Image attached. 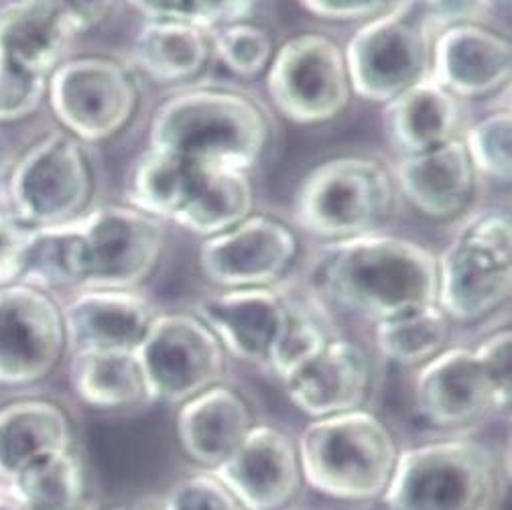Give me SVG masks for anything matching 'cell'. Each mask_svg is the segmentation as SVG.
Returning <instances> with one entry per match:
<instances>
[{
  "label": "cell",
  "instance_id": "obj_33",
  "mask_svg": "<svg viewBox=\"0 0 512 510\" xmlns=\"http://www.w3.org/2000/svg\"><path fill=\"white\" fill-rule=\"evenodd\" d=\"M326 326L305 305L289 301V315L279 332L267 364L285 382L313 362L332 342Z\"/></svg>",
  "mask_w": 512,
  "mask_h": 510
},
{
  "label": "cell",
  "instance_id": "obj_37",
  "mask_svg": "<svg viewBox=\"0 0 512 510\" xmlns=\"http://www.w3.org/2000/svg\"><path fill=\"white\" fill-rule=\"evenodd\" d=\"M161 510H246L212 474L198 472L173 482L159 498Z\"/></svg>",
  "mask_w": 512,
  "mask_h": 510
},
{
  "label": "cell",
  "instance_id": "obj_24",
  "mask_svg": "<svg viewBox=\"0 0 512 510\" xmlns=\"http://www.w3.org/2000/svg\"><path fill=\"white\" fill-rule=\"evenodd\" d=\"M76 33L68 3H21L0 15V61L45 78Z\"/></svg>",
  "mask_w": 512,
  "mask_h": 510
},
{
  "label": "cell",
  "instance_id": "obj_1",
  "mask_svg": "<svg viewBox=\"0 0 512 510\" xmlns=\"http://www.w3.org/2000/svg\"><path fill=\"white\" fill-rule=\"evenodd\" d=\"M311 281L336 305L378 324L437 303V257L401 236L364 234L324 246Z\"/></svg>",
  "mask_w": 512,
  "mask_h": 510
},
{
  "label": "cell",
  "instance_id": "obj_30",
  "mask_svg": "<svg viewBox=\"0 0 512 510\" xmlns=\"http://www.w3.org/2000/svg\"><path fill=\"white\" fill-rule=\"evenodd\" d=\"M86 470L70 450L49 454L11 480V496L25 510H84Z\"/></svg>",
  "mask_w": 512,
  "mask_h": 510
},
{
  "label": "cell",
  "instance_id": "obj_25",
  "mask_svg": "<svg viewBox=\"0 0 512 510\" xmlns=\"http://www.w3.org/2000/svg\"><path fill=\"white\" fill-rule=\"evenodd\" d=\"M70 421L45 401H23L0 411V476L9 482L29 464L70 450Z\"/></svg>",
  "mask_w": 512,
  "mask_h": 510
},
{
  "label": "cell",
  "instance_id": "obj_43",
  "mask_svg": "<svg viewBox=\"0 0 512 510\" xmlns=\"http://www.w3.org/2000/svg\"><path fill=\"white\" fill-rule=\"evenodd\" d=\"M0 510H25V508L13 496L11 498L0 496Z\"/></svg>",
  "mask_w": 512,
  "mask_h": 510
},
{
  "label": "cell",
  "instance_id": "obj_3",
  "mask_svg": "<svg viewBox=\"0 0 512 510\" xmlns=\"http://www.w3.org/2000/svg\"><path fill=\"white\" fill-rule=\"evenodd\" d=\"M295 443L305 486L340 502L380 500L401 454L389 425L366 409L311 419Z\"/></svg>",
  "mask_w": 512,
  "mask_h": 510
},
{
  "label": "cell",
  "instance_id": "obj_10",
  "mask_svg": "<svg viewBox=\"0 0 512 510\" xmlns=\"http://www.w3.org/2000/svg\"><path fill=\"white\" fill-rule=\"evenodd\" d=\"M51 104L66 129L94 143L124 129L137 110L139 90L118 61L80 57L55 70Z\"/></svg>",
  "mask_w": 512,
  "mask_h": 510
},
{
  "label": "cell",
  "instance_id": "obj_20",
  "mask_svg": "<svg viewBox=\"0 0 512 510\" xmlns=\"http://www.w3.org/2000/svg\"><path fill=\"white\" fill-rule=\"evenodd\" d=\"M393 179L421 214L450 218L468 206L476 187V169L464 139L456 137L425 153L401 157Z\"/></svg>",
  "mask_w": 512,
  "mask_h": 510
},
{
  "label": "cell",
  "instance_id": "obj_8",
  "mask_svg": "<svg viewBox=\"0 0 512 510\" xmlns=\"http://www.w3.org/2000/svg\"><path fill=\"white\" fill-rule=\"evenodd\" d=\"M151 403L183 405L220 385L226 350L198 315H155L135 350Z\"/></svg>",
  "mask_w": 512,
  "mask_h": 510
},
{
  "label": "cell",
  "instance_id": "obj_34",
  "mask_svg": "<svg viewBox=\"0 0 512 510\" xmlns=\"http://www.w3.org/2000/svg\"><path fill=\"white\" fill-rule=\"evenodd\" d=\"M212 47L230 72L246 80L267 72L277 51L267 29L246 21L218 29Z\"/></svg>",
  "mask_w": 512,
  "mask_h": 510
},
{
  "label": "cell",
  "instance_id": "obj_29",
  "mask_svg": "<svg viewBox=\"0 0 512 510\" xmlns=\"http://www.w3.org/2000/svg\"><path fill=\"white\" fill-rule=\"evenodd\" d=\"M21 277L39 287H84L90 277V248L80 220L31 230Z\"/></svg>",
  "mask_w": 512,
  "mask_h": 510
},
{
  "label": "cell",
  "instance_id": "obj_12",
  "mask_svg": "<svg viewBox=\"0 0 512 510\" xmlns=\"http://www.w3.org/2000/svg\"><path fill=\"white\" fill-rule=\"evenodd\" d=\"M90 248L86 291H131L147 281L163 252V220L133 206H104L80 220Z\"/></svg>",
  "mask_w": 512,
  "mask_h": 510
},
{
  "label": "cell",
  "instance_id": "obj_18",
  "mask_svg": "<svg viewBox=\"0 0 512 510\" xmlns=\"http://www.w3.org/2000/svg\"><path fill=\"white\" fill-rule=\"evenodd\" d=\"M415 405L427 423L441 429L466 427L496 411L488 380L468 348H445L421 366Z\"/></svg>",
  "mask_w": 512,
  "mask_h": 510
},
{
  "label": "cell",
  "instance_id": "obj_44",
  "mask_svg": "<svg viewBox=\"0 0 512 510\" xmlns=\"http://www.w3.org/2000/svg\"><path fill=\"white\" fill-rule=\"evenodd\" d=\"M100 510H141V508H139V502H137V504H114V506L100 508Z\"/></svg>",
  "mask_w": 512,
  "mask_h": 510
},
{
  "label": "cell",
  "instance_id": "obj_35",
  "mask_svg": "<svg viewBox=\"0 0 512 510\" xmlns=\"http://www.w3.org/2000/svg\"><path fill=\"white\" fill-rule=\"evenodd\" d=\"M464 145L476 173L480 171L494 181H510L512 116L508 110L492 112L470 126Z\"/></svg>",
  "mask_w": 512,
  "mask_h": 510
},
{
  "label": "cell",
  "instance_id": "obj_40",
  "mask_svg": "<svg viewBox=\"0 0 512 510\" xmlns=\"http://www.w3.org/2000/svg\"><path fill=\"white\" fill-rule=\"evenodd\" d=\"M419 9L425 11L421 15V23L433 39L450 27L478 23L490 9V3H472V0L468 3H425L419 5Z\"/></svg>",
  "mask_w": 512,
  "mask_h": 510
},
{
  "label": "cell",
  "instance_id": "obj_23",
  "mask_svg": "<svg viewBox=\"0 0 512 510\" xmlns=\"http://www.w3.org/2000/svg\"><path fill=\"white\" fill-rule=\"evenodd\" d=\"M382 120L401 157L417 155L458 137L460 102L427 76L384 104Z\"/></svg>",
  "mask_w": 512,
  "mask_h": 510
},
{
  "label": "cell",
  "instance_id": "obj_28",
  "mask_svg": "<svg viewBox=\"0 0 512 510\" xmlns=\"http://www.w3.org/2000/svg\"><path fill=\"white\" fill-rule=\"evenodd\" d=\"M212 51L210 33L175 21H149L135 39V59L155 82L198 76Z\"/></svg>",
  "mask_w": 512,
  "mask_h": 510
},
{
  "label": "cell",
  "instance_id": "obj_27",
  "mask_svg": "<svg viewBox=\"0 0 512 510\" xmlns=\"http://www.w3.org/2000/svg\"><path fill=\"white\" fill-rule=\"evenodd\" d=\"M78 397L98 409L151 403L145 374L135 350H84L72 364Z\"/></svg>",
  "mask_w": 512,
  "mask_h": 510
},
{
  "label": "cell",
  "instance_id": "obj_31",
  "mask_svg": "<svg viewBox=\"0 0 512 510\" xmlns=\"http://www.w3.org/2000/svg\"><path fill=\"white\" fill-rule=\"evenodd\" d=\"M198 169L200 165L181 155L149 147L133 173V208L159 220H173L194 189Z\"/></svg>",
  "mask_w": 512,
  "mask_h": 510
},
{
  "label": "cell",
  "instance_id": "obj_4",
  "mask_svg": "<svg viewBox=\"0 0 512 510\" xmlns=\"http://www.w3.org/2000/svg\"><path fill=\"white\" fill-rule=\"evenodd\" d=\"M508 468L490 445L470 437L427 441L401 450L382 510H494Z\"/></svg>",
  "mask_w": 512,
  "mask_h": 510
},
{
  "label": "cell",
  "instance_id": "obj_9",
  "mask_svg": "<svg viewBox=\"0 0 512 510\" xmlns=\"http://www.w3.org/2000/svg\"><path fill=\"white\" fill-rule=\"evenodd\" d=\"M277 110L297 124H322L346 110L352 84L344 49L330 37L303 33L283 43L267 70Z\"/></svg>",
  "mask_w": 512,
  "mask_h": 510
},
{
  "label": "cell",
  "instance_id": "obj_15",
  "mask_svg": "<svg viewBox=\"0 0 512 510\" xmlns=\"http://www.w3.org/2000/svg\"><path fill=\"white\" fill-rule=\"evenodd\" d=\"M66 326L55 303L31 287L0 291V380L31 382L57 362Z\"/></svg>",
  "mask_w": 512,
  "mask_h": 510
},
{
  "label": "cell",
  "instance_id": "obj_2",
  "mask_svg": "<svg viewBox=\"0 0 512 510\" xmlns=\"http://www.w3.org/2000/svg\"><path fill=\"white\" fill-rule=\"evenodd\" d=\"M269 135V118L252 98L230 90L202 88L181 92L157 108L149 145L200 167L248 171L261 161Z\"/></svg>",
  "mask_w": 512,
  "mask_h": 510
},
{
  "label": "cell",
  "instance_id": "obj_21",
  "mask_svg": "<svg viewBox=\"0 0 512 510\" xmlns=\"http://www.w3.org/2000/svg\"><path fill=\"white\" fill-rule=\"evenodd\" d=\"M254 427L244 397L224 385H214L191 397L177 411V437L185 456L206 472L216 470Z\"/></svg>",
  "mask_w": 512,
  "mask_h": 510
},
{
  "label": "cell",
  "instance_id": "obj_45",
  "mask_svg": "<svg viewBox=\"0 0 512 510\" xmlns=\"http://www.w3.org/2000/svg\"><path fill=\"white\" fill-rule=\"evenodd\" d=\"M141 510H161L159 500H151V502H139Z\"/></svg>",
  "mask_w": 512,
  "mask_h": 510
},
{
  "label": "cell",
  "instance_id": "obj_17",
  "mask_svg": "<svg viewBox=\"0 0 512 510\" xmlns=\"http://www.w3.org/2000/svg\"><path fill=\"white\" fill-rule=\"evenodd\" d=\"M512 72L510 41L480 23L441 31L431 45V78L456 98L500 92Z\"/></svg>",
  "mask_w": 512,
  "mask_h": 510
},
{
  "label": "cell",
  "instance_id": "obj_22",
  "mask_svg": "<svg viewBox=\"0 0 512 510\" xmlns=\"http://www.w3.org/2000/svg\"><path fill=\"white\" fill-rule=\"evenodd\" d=\"M153 305L131 291H84L63 313L78 352L84 350H137L151 322Z\"/></svg>",
  "mask_w": 512,
  "mask_h": 510
},
{
  "label": "cell",
  "instance_id": "obj_19",
  "mask_svg": "<svg viewBox=\"0 0 512 510\" xmlns=\"http://www.w3.org/2000/svg\"><path fill=\"white\" fill-rule=\"evenodd\" d=\"M370 374L366 352L350 340L334 338L313 362L285 380V393L311 419L340 415L362 409Z\"/></svg>",
  "mask_w": 512,
  "mask_h": 510
},
{
  "label": "cell",
  "instance_id": "obj_32",
  "mask_svg": "<svg viewBox=\"0 0 512 510\" xmlns=\"http://www.w3.org/2000/svg\"><path fill=\"white\" fill-rule=\"evenodd\" d=\"M452 320L437 303L376 324V346L384 358L401 366H423L445 350Z\"/></svg>",
  "mask_w": 512,
  "mask_h": 510
},
{
  "label": "cell",
  "instance_id": "obj_38",
  "mask_svg": "<svg viewBox=\"0 0 512 510\" xmlns=\"http://www.w3.org/2000/svg\"><path fill=\"white\" fill-rule=\"evenodd\" d=\"M474 354L488 380L496 411L508 409L512 399V334L510 330L506 328L490 334L474 350Z\"/></svg>",
  "mask_w": 512,
  "mask_h": 510
},
{
  "label": "cell",
  "instance_id": "obj_7",
  "mask_svg": "<svg viewBox=\"0 0 512 510\" xmlns=\"http://www.w3.org/2000/svg\"><path fill=\"white\" fill-rule=\"evenodd\" d=\"M413 11V3H393L350 37L344 57L356 96L387 104L427 78L433 39Z\"/></svg>",
  "mask_w": 512,
  "mask_h": 510
},
{
  "label": "cell",
  "instance_id": "obj_6",
  "mask_svg": "<svg viewBox=\"0 0 512 510\" xmlns=\"http://www.w3.org/2000/svg\"><path fill=\"white\" fill-rule=\"evenodd\" d=\"M512 291L510 216L486 210L472 216L437 259V307L456 322H476Z\"/></svg>",
  "mask_w": 512,
  "mask_h": 510
},
{
  "label": "cell",
  "instance_id": "obj_16",
  "mask_svg": "<svg viewBox=\"0 0 512 510\" xmlns=\"http://www.w3.org/2000/svg\"><path fill=\"white\" fill-rule=\"evenodd\" d=\"M289 297L273 287L226 289L196 303V315L224 350L250 364H265L289 315Z\"/></svg>",
  "mask_w": 512,
  "mask_h": 510
},
{
  "label": "cell",
  "instance_id": "obj_26",
  "mask_svg": "<svg viewBox=\"0 0 512 510\" xmlns=\"http://www.w3.org/2000/svg\"><path fill=\"white\" fill-rule=\"evenodd\" d=\"M252 208L254 189L248 171L200 167L194 189L173 222L189 232L212 238L244 222Z\"/></svg>",
  "mask_w": 512,
  "mask_h": 510
},
{
  "label": "cell",
  "instance_id": "obj_13",
  "mask_svg": "<svg viewBox=\"0 0 512 510\" xmlns=\"http://www.w3.org/2000/svg\"><path fill=\"white\" fill-rule=\"evenodd\" d=\"M299 254L295 232L269 216H248L238 226L206 238L198 263L202 275L226 289L273 287Z\"/></svg>",
  "mask_w": 512,
  "mask_h": 510
},
{
  "label": "cell",
  "instance_id": "obj_42",
  "mask_svg": "<svg viewBox=\"0 0 512 510\" xmlns=\"http://www.w3.org/2000/svg\"><path fill=\"white\" fill-rule=\"evenodd\" d=\"M31 228L0 220V283L23 275Z\"/></svg>",
  "mask_w": 512,
  "mask_h": 510
},
{
  "label": "cell",
  "instance_id": "obj_41",
  "mask_svg": "<svg viewBox=\"0 0 512 510\" xmlns=\"http://www.w3.org/2000/svg\"><path fill=\"white\" fill-rule=\"evenodd\" d=\"M391 5L376 0H313L301 3V9L326 21H370L387 13Z\"/></svg>",
  "mask_w": 512,
  "mask_h": 510
},
{
  "label": "cell",
  "instance_id": "obj_14",
  "mask_svg": "<svg viewBox=\"0 0 512 510\" xmlns=\"http://www.w3.org/2000/svg\"><path fill=\"white\" fill-rule=\"evenodd\" d=\"M212 474L246 510H285L305 488L295 439L275 425H256Z\"/></svg>",
  "mask_w": 512,
  "mask_h": 510
},
{
  "label": "cell",
  "instance_id": "obj_11",
  "mask_svg": "<svg viewBox=\"0 0 512 510\" xmlns=\"http://www.w3.org/2000/svg\"><path fill=\"white\" fill-rule=\"evenodd\" d=\"M11 194L29 224L45 228L72 222L92 194L90 165L78 141L66 133L39 141L19 161Z\"/></svg>",
  "mask_w": 512,
  "mask_h": 510
},
{
  "label": "cell",
  "instance_id": "obj_36",
  "mask_svg": "<svg viewBox=\"0 0 512 510\" xmlns=\"http://www.w3.org/2000/svg\"><path fill=\"white\" fill-rule=\"evenodd\" d=\"M139 13L149 21H175L210 33L234 23H242L254 11L246 0H208V3H135Z\"/></svg>",
  "mask_w": 512,
  "mask_h": 510
},
{
  "label": "cell",
  "instance_id": "obj_39",
  "mask_svg": "<svg viewBox=\"0 0 512 510\" xmlns=\"http://www.w3.org/2000/svg\"><path fill=\"white\" fill-rule=\"evenodd\" d=\"M45 92V78L27 74L0 61V120L31 114Z\"/></svg>",
  "mask_w": 512,
  "mask_h": 510
},
{
  "label": "cell",
  "instance_id": "obj_5",
  "mask_svg": "<svg viewBox=\"0 0 512 510\" xmlns=\"http://www.w3.org/2000/svg\"><path fill=\"white\" fill-rule=\"evenodd\" d=\"M395 204V179L374 159L346 155L317 165L295 196V220L313 236L348 240L387 220Z\"/></svg>",
  "mask_w": 512,
  "mask_h": 510
}]
</instances>
